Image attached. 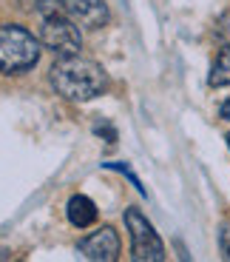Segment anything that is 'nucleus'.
I'll return each mask as SVG.
<instances>
[{"label": "nucleus", "mask_w": 230, "mask_h": 262, "mask_svg": "<svg viewBox=\"0 0 230 262\" xmlns=\"http://www.w3.org/2000/svg\"><path fill=\"white\" fill-rule=\"evenodd\" d=\"M40 60V40L17 23H0V72L23 74Z\"/></svg>", "instance_id": "2"}, {"label": "nucleus", "mask_w": 230, "mask_h": 262, "mask_svg": "<svg viewBox=\"0 0 230 262\" xmlns=\"http://www.w3.org/2000/svg\"><path fill=\"white\" fill-rule=\"evenodd\" d=\"M219 248H222L224 259H230V225H224V228L219 231Z\"/></svg>", "instance_id": "11"}, {"label": "nucleus", "mask_w": 230, "mask_h": 262, "mask_svg": "<svg viewBox=\"0 0 230 262\" xmlns=\"http://www.w3.org/2000/svg\"><path fill=\"white\" fill-rule=\"evenodd\" d=\"M63 14L71 17L80 29H103L108 23V6L103 0H66Z\"/></svg>", "instance_id": "6"}, {"label": "nucleus", "mask_w": 230, "mask_h": 262, "mask_svg": "<svg viewBox=\"0 0 230 262\" xmlns=\"http://www.w3.org/2000/svg\"><path fill=\"white\" fill-rule=\"evenodd\" d=\"M208 83L213 89H222V85H230V49H222L216 54L211 66V74H208Z\"/></svg>", "instance_id": "8"}, {"label": "nucleus", "mask_w": 230, "mask_h": 262, "mask_svg": "<svg viewBox=\"0 0 230 262\" xmlns=\"http://www.w3.org/2000/svg\"><path fill=\"white\" fill-rule=\"evenodd\" d=\"M224 140H227V148H230V131H227V137H224Z\"/></svg>", "instance_id": "13"}, {"label": "nucleus", "mask_w": 230, "mask_h": 262, "mask_svg": "<svg viewBox=\"0 0 230 262\" xmlns=\"http://www.w3.org/2000/svg\"><path fill=\"white\" fill-rule=\"evenodd\" d=\"M40 43L57 57H71V54H80V49H83V34H80V26L71 17L52 14V17H43Z\"/></svg>", "instance_id": "3"}, {"label": "nucleus", "mask_w": 230, "mask_h": 262, "mask_svg": "<svg viewBox=\"0 0 230 262\" xmlns=\"http://www.w3.org/2000/svg\"><path fill=\"white\" fill-rule=\"evenodd\" d=\"M216 40L222 43V49H230V12H224L222 17L216 20V29H213Z\"/></svg>", "instance_id": "9"}, {"label": "nucleus", "mask_w": 230, "mask_h": 262, "mask_svg": "<svg viewBox=\"0 0 230 262\" xmlns=\"http://www.w3.org/2000/svg\"><path fill=\"white\" fill-rule=\"evenodd\" d=\"M48 80H52V89L60 97L74 100V103H86V100L99 97L108 85L103 66L94 63V60L80 57V54L60 57L57 63L52 66Z\"/></svg>", "instance_id": "1"}, {"label": "nucleus", "mask_w": 230, "mask_h": 262, "mask_svg": "<svg viewBox=\"0 0 230 262\" xmlns=\"http://www.w3.org/2000/svg\"><path fill=\"white\" fill-rule=\"evenodd\" d=\"M66 0H37V12L43 17H52V14H63Z\"/></svg>", "instance_id": "10"}, {"label": "nucleus", "mask_w": 230, "mask_h": 262, "mask_svg": "<svg viewBox=\"0 0 230 262\" xmlns=\"http://www.w3.org/2000/svg\"><path fill=\"white\" fill-rule=\"evenodd\" d=\"M119 251H122V245H119V236L111 225H103L91 236L80 239V254L94 262H114L119 256Z\"/></svg>", "instance_id": "5"}, {"label": "nucleus", "mask_w": 230, "mask_h": 262, "mask_svg": "<svg viewBox=\"0 0 230 262\" xmlns=\"http://www.w3.org/2000/svg\"><path fill=\"white\" fill-rule=\"evenodd\" d=\"M219 117H222V120H230V100H224V103L219 105Z\"/></svg>", "instance_id": "12"}, {"label": "nucleus", "mask_w": 230, "mask_h": 262, "mask_svg": "<svg viewBox=\"0 0 230 262\" xmlns=\"http://www.w3.org/2000/svg\"><path fill=\"white\" fill-rule=\"evenodd\" d=\"M68 223L74 225V228H88V225H94V220H97V205L88 200L86 194H74L71 200H68Z\"/></svg>", "instance_id": "7"}, {"label": "nucleus", "mask_w": 230, "mask_h": 262, "mask_svg": "<svg viewBox=\"0 0 230 262\" xmlns=\"http://www.w3.org/2000/svg\"><path fill=\"white\" fill-rule=\"evenodd\" d=\"M125 225L131 231V259L159 262L165 259V245L154 225L139 214V208H125Z\"/></svg>", "instance_id": "4"}]
</instances>
